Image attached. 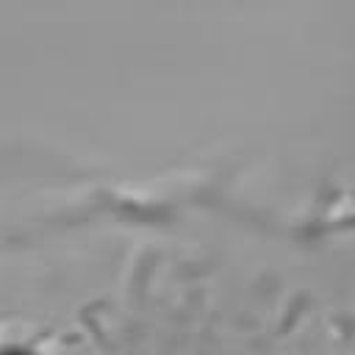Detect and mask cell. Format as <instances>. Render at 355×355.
Returning <instances> with one entry per match:
<instances>
[{"label":"cell","instance_id":"obj_1","mask_svg":"<svg viewBox=\"0 0 355 355\" xmlns=\"http://www.w3.org/2000/svg\"><path fill=\"white\" fill-rule=\"evenodd\" d=\"M0 355H33V352H28L22 347H6V349H0Z\"/></svg>","mask_w":355,"mask_h":355}]
</instances>
